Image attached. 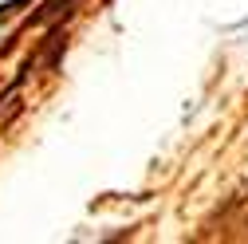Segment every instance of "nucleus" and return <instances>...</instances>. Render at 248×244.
Returning a JSON list of instances; mask_svg holds the SVG:
<instances>
[{"mask_svg": "<svg viewBox=\"0 0 248 244\" xmlns=\"http://www.w3.org/2000/svg\"><path fill=\"white\" fill-rule=\"evenodd\" d=\"M75 4H79V0H47V4H40L32 16H28V20L20 24V32H16V36H24L28 28H40V24L55 20V16H63V12H75Z\"/></svg>", "mask_w": 248, "mask_h": 244, "instance_id": "1", "label": "nucleus"}, {"mask_svg": "<svg viewBox=\"0 0 248 244\" xmlns=\"http://www.w3.org/2000/svg\"><path fill=\"white\" fill-rule=\"evenodd\" d=\"M24 4H32V0H8V4H0V24H4L8 16H16V12L24 8Z\"/></svg>", "mask_w": 248, "mask_h": 244, "instance_id": "2", "label": "nucleus"}, {"mask_svg": "<svg viewBox=\"0 0 248 244\" xmlns=\"http://www.w3.org/2000/svg\"><path fill=\"white\" fill-rule=\"evenodd\" d=\"M103 4H110V0H103Z\"/></svg>", "mask_w": 248, "mask_h": 244, "instance_id": "3", "label": "nucleus"}]
</instances>
